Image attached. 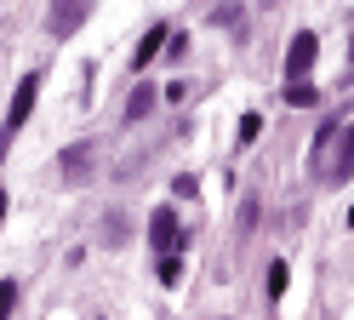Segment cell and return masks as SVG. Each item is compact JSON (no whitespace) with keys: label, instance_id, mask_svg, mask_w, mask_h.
Returning <instances> with one entry per match:
<instances>
[{"label":"cell","instance_id":"6da1fadb","mask_svg":"<svg viewBox=\"0 0 354 320\" xmlns=\"http://www.w3.org/2000/svg\"><path fill=\"white\" fill-rule=\"evenodd\" d=\"M86 17H92V0H52L46 6V29H52V40H69Z\"/></svg>","mask_w":354,"mask_h":320},{"label":"cell","instance_id":"7a4b0ae2","mask_svg":"<svg viewBox=\"0 0 354 320\" xmlns=\"http://www.w3.org/2000/svg\"><path fill=\"white\" fill-rule=\"evenodd\" d=\"M315 57H320V40H315V29L292 35V52H286V75H292V80H308V75H315Z\"/></svg>","mask_w":354,"mask_h":320},{"label":"cell","instance_id":"3957f363","mask_svg":"<svg viewBox=\"0 0 354 320\" xmlns=\"http://www.w3.org/2000/svg\"><path fill=\"white\" fill-rule=\"evenodd\" d=\"M35 98H40V69H29L24 80H17V91H12V114H6V132H17L35 114Z\"/></svg>","mask_w":354,"mask_h":320},{"label":"cell","instance_id":"277c9868","mask_svg":"<svg viewBox=\"0 0 354 320\" xmlns=\"http://www.w3.org/2000/svg\"><path fill=\"white\" fill-rule=\"evenodd\" d=\"M149 246H154V251H177V212H171V206H154V217H149Z\"/></svg>","mask_w":354,"mask_h":320},{"label":"cell","instance_id":"5b68a950","mask_svg":"<svg viewBox=\"0 0 354 320\" xmlns=\"http://www.w3.org/2000/svg\"><path fill=\"white\" fill-rule=\"evenodd\" d=\"M57 160H63V183H86L92 177V143H69Z\"/></svg>","mask_w":354,"mask_h":320},{"label":"cell","instance_id":"8992f818","mask_svg":"<svg viewBox=\"0 0 354 320\" xmlns=\"http://www.w3.org/2000/svg\"><path fill=\"white\" fill-rule=\"evenodd\" d=\"M160 46H166V23H149V35L138 40V52H131V69H149Z\"/></svg>","mask_w":354,"mask_h":320},{"label":"cell","instance_id":"52a82bcc","mask_svg":"<svg viewBox=\"0 0 354 320\" xmlns=\"http://www.w3.org/2000/svg\"><path fill=\"white\" fill-rule=\"evenodd\" d=\"M326 177H331V183H348V177H354V126L343 132V149H337V160L326 166Z\"/></svg>","mask_w":354,"mask_h":320},{"label":"cell","instance_id":"ba28073f","mask_svg":"<svg viewBox=\"0 0 354 320\" xmlns=\"http://www.w3.org/2000/svg\"><path fill=\"white\" fill-rule=\"evenodd\" d=\"M154 98H160V91H154L149 80H138V86H131V98H126V121H143V114L154 109Z\"/></svg>","mask_w":354,"mask_h":320},{"label":"cell","instance_id":"9c48e42d","mask_svg":"<svg viewBox=\"0 0 354 320\" xmlns=\"http://www.w3.org/2000/svg\"><path fill=\"white\" fill-rule=\"evenodd\" d=\"M286 103H292V109H315V103H320V91L308 86V80H292V86H286Z\"/></svg>","mask_w":354,"mask_h":320},{"label":"cell","instance_id":"30bf717a","mask_svg":"<svg viewBox=\"0 0 354 320\" xmlns=\"http://www.w3.org/2000/svg\"><path fill=\"white\" fill-rule=\"evenodd\" d=\"M343 126L337 121H320V132H315V149H308V166H315V160H326V149H331V137H337Z\"/></svg>","mask_w":354,"mask_h":320},{"label":"cell","instance_id":"8fae6325","mask_svg":"<svg viewBox=\"0 0 354 320\" xmlns=\"http://www.w3.org/2000/svg\"><path fill=\"white\" fill-rule=\"evenodd\" d=\"M286 281H292V269L274 258V263H269V274H263V292H269V297H280V292H286Z\"/></svg>","mask_w":354,"mask_h":320},{"label":"cell","instance_id":"7c38bea8","mask_svg":"<svg viewBox=\"0 0 354 320\" xmlns=\"http://www.w3.org/2000/svg\"><path fill=\"white\" fill-rule=\"evenodd\" d=\"M160 281H166V286H177V281H183V258H171V251H160Z\"/></svg>","mask_w":354,"mask_h":320},{"label":"cell","instance_id":"4fadbf2b","mask_svg":"<svg viewBox=\"0 0 354 320\" xmlns=\"http://www.w3.org/2000/svg\"><path fill=\"white\" fill-rule=\"evenodd\" d=\"M17 309V281H0V320H12Z\"/></svg>","mask_w":354,"mask_h":320},{"label":"cell","instance_id":"5bb4252c","mask_svg":"<svg viewBox=\"0 0 354 320\" xmlns=\"http://www.w3.org/2000/svg\"><path fill=\"white\" fill-rule=\"evenodd\" d=\"M257 132H263V114H240V143H257Z\"/></svg>","mask_w":354,"mask_h":320},{"label":"cell","instance_id":"9a60e30c","mask_svg":"<svg viewBox=\"0 0 354 320\" xmlns=\"http://www.w3.org/2000/svg\"><path fill=\"white\" fill-rule=\"evenodd\" d=\"M6 143H12V132H6V137H0V160H6Z\"/></svg>","mask_w":354,"mask_h":320},{"label":"cell","instance_id":"2e32d148","mask_svg":"<svg viewBox=\"0 0 354 320\" xmlns=\"http://www.w3.org/2000/svg\"><path fill=\"white\" fill-rule=\"evenodd\" d=\"M0 223H6V195H0Z\"/></svg>","mask_w":354,"mask_h":320},{"label":"cell","instance_id":"e0dca14e","mask_svg":"<svg viewBox=\"0 0 354 320\" xmlns=\"http://www.w3.org/2000/svg\"><path fill=\"white\" fill-rule=\"evenodd\" d=\"M348 57H354V35H348Z\"/></svg>","mask_w":354,"mask_h":320},{"label":"cell","instance_id":"ac0fdd59","mask_svg":"<svg viewBox=\"0 0 354 320\" xmlns=\"http://www.w3.org/2000/svg\"><path fill=\"white\" fill-rule=\"evenodd\" d=\"M348 223H354V206H348Z\"/></svg>","mask_w":354,"mask_h":320}]
</instances>
